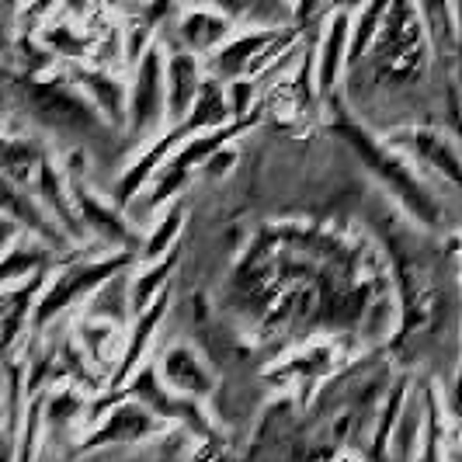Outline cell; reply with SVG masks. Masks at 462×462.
I'll return each instance as SVG.
<instances>
[{
  "label": "cell",
  "instance_id": "6",
  "mask_svg": "<svg viewBox=\"0 0 462 462\" xmlns=\"http://www.w3.org/2000/svg\"><path fill=\"white\" fill-rule=\"evenodd\" d=\"M334 4H341V7H347V4H369V0H334Z\"/></svg>",
  "mask_w": 462,
  "mask_h": 462
},
{
  "label": "cell",
  "instance_id": "1",
  "mask_svg": "<svg viewBox=\"0 0 462 462\" xmlns=\"http://www.w3.org/2000/svg\"><path fill=\"white\" fill-rule=\"evenodd\" d=\"M226 32H230V22L212 11H191L181 18V35L191 49H216Z\"/></svg>",
  "mask_w": 462,
  "mask_h": 462
},
{
  "label": "cell",
  "instance_id": "2",
  "mask_svg": "<svg viewBox=\"0 0 462 462\" xmlns=\"http://www.w3.org/2000/svg\"><path fill=\"white\" fill-rule=\"evenodd\" d=\"M347 46V14L341 11L334 22L327 24L324 49H320V88H330L337 69H341V56Z\"/></svg>",
  "mask_w": 462,
  "mask_h": 462
},
{
  "label": "cell",
  "instance_id": "4",
  "mask_svg": "<svg viewBox=\"0 0 462 462\" xmlns=\"http://www.w3.org/2000/svg\"><path fill=\"white\" fill-rule=\"evenodd\" d=\"M199 88V67L191 56H174L171 63V101H174V112H181L188 105V97H195Z\"/></svg>",
  "mask_w": 462,
  "mask_h": 462
},
{
  "label": "cell",
  "instance_id": "5",
  "mask_svg": "<svg viewBox=\"0 0 462 462\" xmlns=\"http://www.w3.org/2000/svg\"><path fill=\"white\" fill-rule=\"evenodd\" d=\"M195 4H212V7H226V11H236L244 0H195Z\"/></svg>",
  "mask_w": 462,
  "mask_h": 462
},
{
  "label": "cell",
  "instance_id": "3",
  "mask_svg": "<svg viewBox=\"0 0 462 462\" xmlns=\"http://www.w3.org/2000/svg\"><path fill=\"white\" fill-rule=\"evenodd\" d=\"M420 4V14H424V24L435 39V46L445 52L456 49V14H452V4L448 0H417Z\"/></svg>",
  "mask_w": 462,
  "mask_h": 462
}]
</instances>
